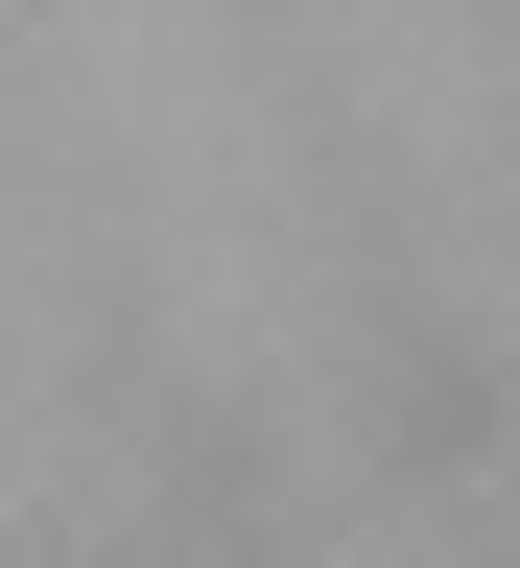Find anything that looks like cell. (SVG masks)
Segmentation results:
<instances>
[{
    "mask_svg": "<svg viewBox=\"0 0 520 568\" xmlns=\"http://www.w3.org/2000/svg\"><path fill=\"white\" fill-rule=\"evenodd\" d=\"M0 24H24V0H0Z\"/></svg>",
    "mask_w": 520,
    "mask_h": 568,
    "instance_id": "obj_1",
    "label": "cell"
}]
</instances>
